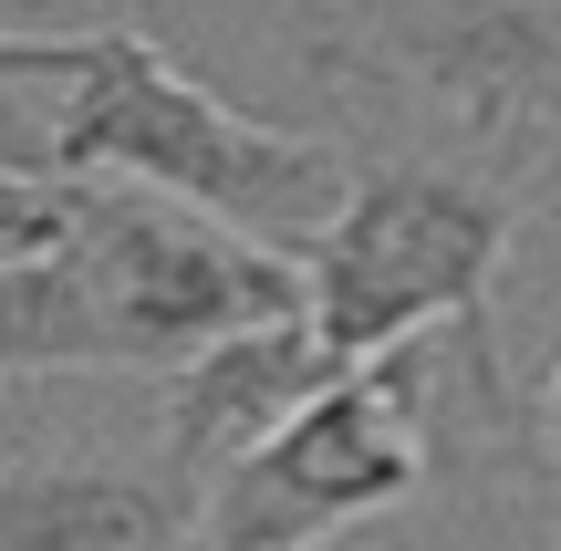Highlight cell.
<instances>
[{"mask_svg": "<svg viewBox=\"0 0 561 551\" xmlns=\"http://www.w3.org/2000/svg\"><path fill=\"white\" fill-rule=\"evenodd\" d=\"M301 261L125 177H73V219L42 261L0 271V386L11 375H178L261 323H301Z\"/></svg>", "mask_w": 561, "mask_h": 551, "instance_id": "obj_1", "label": "cell"}, {"mask_svg": "<svg viewBox=\"0 0 561 551\" xmlns=\"http://www.w3.org/2000/svg\"><path fill=\"white\" fill-rule=\"evenodd\" d=\"M301 62L405 83L500 157L561 125V0H343Z\"/></svg>", "mask_w": 561, "mask_h": 551, "instance_id": "obj_5", "label": "cell"}, {"mask_svg": "<svg viewBox=\"0 0 561 551\" xmlns=\"http://www.w3.org/2000/svg\"><path fill=\"white\" fill-rule=\"evenodd\" d=\"M83 11H104V0H0V32H73Z\"/></svg>", "mask_w": 561, "mask_h": 551, "instance_id": "obj_9", "label": "cell"}, {"mask_svg": "<svg viewBox=\"0 0 561 551\" xmlns=\"http://www.w3.org/2000/svg\"><path fill=\"white\" fill-rule=\"evenodd\" d=\"M73 219V177H42V167H0V271L42 261Z\"/></svg>", "mask_w": 561, "mask_h": 551, "instance_id": "obj_8", "label": "cell"}, {"mask_svg": "<svg viewBox=\"0 0 561 551\" xmlns=\"http://www.w3.org/2000/svg\"><path fill=\"white\" fill-rule=\"evenodd\" d=\"M541 427H551V458H561V375H551V406H541Z\"/></svg>", "mask_w": 561, "mask_h": 551, "instance_id": "obj_10", "label": "cell"}, {"mask_svg": "<svg viewBox=\"0 0 561 551\" xmlns=\"http://www.w3.org/2000/svg\"><path fill=\"white\" fill-rule=\"evenodd\" d=\"M198 500L136 458H11L0 551H178Z\"/></svg>", "mask_w": 561, "mask_h": 551, "instance_id": "obj_7", "label": "cell"}, {"mask_svg": "<svg viewBox=\"0 0 561 551\" xmlns=\"http://www.w3.org/2000/svg\"><path fill=\"white\" fill-rule=\"evenodd\" d=\"M510 240H520V208H510L500 177H468V167H416V157H385L354 167L333 229L312 240L301 261V323L333 365H364V354H396L426 344V333H458V375H468V406L489 427L520 437V395H510L500 365V271Z\"/></svg>", "mask_w": 561, "mask_h": 551, "instance_id": "obj_3", "label": "cell"}, {"mask_svg": "<svg viewBox=\"0 0 561 551\" xmlns=\"http://www.w3.org/2000/svg\"><path fill=\"white\" fill-rule=\"evenodd\" d=\"M42 167L53 177L157 187V198L240 229V240L280 250V261H312V240L333 229L343 187H354V157L343 146L280 136V125L219 104L146 32H94L83 42V73L62 83L53 125H42Z\"/></svg>", "mask_w": 561, "mask_h": 551, "instance_id": "obj_2", "label": "cell"}, {"mask_svg": "<svg viewBox=\"0 0 561 551\" xmlns=\"http://www.w3.org/2000/svg\"><path fill=\"white\" fill-rule=\"evenodd\" d=\"M426 395H437L426 344L343 365L250 458H229L198 490V541L208 551H322L354 520L405 510L426 490Z\"/></svg>", "mask_w": 561, "mask_h": 551, "instance_id": "obj_4", "label": "cell"}, {"mask_svg": "<svg viewBox=\"0 0 561 551\" xmlns=\"http://www.w3.org/2000/svg\"><path fill=\"white\" fill-rule=\"evenodd\" d=\"M333 375L343 365L312 344V323H261V333H229V344L187 354V365L167 375V406H157V469L198 500L229 458H250L280 416L312 386H333Z\"/></svg>", "mask_w": 561, "mask_h": 551, "instance_id": "obj_6", "label": "cell"}]
</instances>
